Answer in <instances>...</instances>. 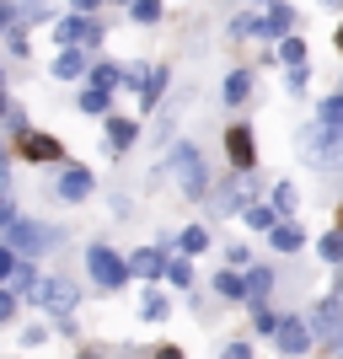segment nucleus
Listing matches in <instances>:
<instances>
[{"label":"nucleus","mask_w":343,"mask_h":359,"mask_svg":"<svg viewBox=\"0 0 343 359\" xmlns=\"http://www.w3.org/2000/svg\"><path fill=\"white\" fill-rule=\"evenodd\" d=\"M172 177L188 198H209V166L199 156V145H172Z\"/></svg>","instance_id":"nucleus-1"},{"label":"nucleus","mask_w":343,"mask_h":359,"mask_svg":"<svg viewBox=\"0 0 343 359\" xmlns=\"http://www.w3.org/2000/svg\"><path fill=\"white\" fill-rule=\"evenodd\" d=\"M6 247L22 252V257H38V252H54V247H60V231L43 225V220H11L6 225Z\"/></svg>","instance_id":"nucleus-2"},{"label":"nucleus","mask_w":343,"mask_h":359,"mask_svg":"<svg viewBox=\"0 0 343 359\" xmlns=\"http://www.w3.org/2000/svg\"><path fill=\"white\" fill-rule=\"evenodd\" d=\"M86 273H91L97 290H119L123 279H135V273H129V257H119L107 241H91L86 247Z\"/></svg>","instance_id":"nucleus-3"},{"label":"nucleus","mask_w":343,"mask_h":359,"mask_svg":"<svg viewBox=\"0 0 343 359\" xmlns=\"http://www.w3.org/2000/svg\"><path fill=\"white\" fill-rule=\"evenodd\" d=\"M75 300H81V285L65 279V273H48V279H38V290H32V306H38V311H54V316H70Z\"/></svg>","instance_id":"nucleus-4"},{"label":"nucleus","mask_w":343,"mask_h":359,"mask_svg":"<svg viewBox=\"0 0 343 359\" xmlns=\"http://www.w3.org/2000/svg\"><path fill=\"white\" fill-rule=\"evenodd\" d=\"M300 145H306V161H311V166H332V161H343V129L311 123V129L300 135Z\"/></svg>","instance_id":"nucleus-5"},{"label":"nucleus","mask_w":343,"mask_h":359,"mask_svg":"<svg viewBox=\"0 0 343 359\" xmlns=\"http://www.w3.org/2000/svg\"><path fill=\"white\" fill-rule=\"evenodd\" d=\"M225 156H231L236 172H253V166H257V140H253L247 123H231V129H225Z\"/></svg>","instance_id":"nucleus-6"},{"label":"nucleus","mask_w":343,"mask_h":359,"mask_svg":"<svg viewBox=\"0 0 343 359\" xmlns=\"http://www.w3.org/2000/svg\"><path fill=\"white\" fill-rule=\"evenodd\" d=\"M16 156L22 161H65V145L43 129H27V135H16Z\"/></svg>","instance_id":"nucleus-7"},{"label":"nucleus","mask_w":343,"mask_h":359,"mask_svg":"<svg viewBox=\"0 0 343 359\" xmlns=\"http://www.w3.org/2000/svg\"><path fill=\"white\" fill-rule=\"evenodd\" d=\"M274 344H279V354L295 359V354H306V348L316 344V327H311V322H300V316H284L279 332H274Z\"/></svg>","instance_id":"nucleus-8"},{"label":"nucleus","mask_w":343,"mask_h":359,"mask_svg":"<svg viewBox=\"0 0 343 359\" xmlns=\"http://www.w3.org/2000/svg\"><path fill=\"white\" fill-rule=\"evenodd\" d=\"M54 38H60L65 48H81V43H86V48H97V43H102V27H97L91 16H81V11H75V16H65L60 27H54Z\"/></svg>","instance_id":"nucleus-9"},{"label":"nucleus","mask_w":343,"mask_h":359,"mask_svg":"<svg viewBox=\"0 0 343 359\" xmlns=\"http://www.w3.org/2000/svg\"><path fill=\"white\" fill-rule=\"evenodd\" d=\"M91 188H97L91 166H65L60 182H54V198H65V204H81V198H91Z\"/></svg>","instance_id":"nucleus-10"},{"label":"nucleus","mask_w":343,"mask_h":359,"mask_svg":"<svg viewBox=\"0 0 343 359\" xmlns=\"http://www.w3.org/2000/svg\"><path fill=\"white\" fill-rule=\"evenodd\" d=\"M166 263H172V257H166L161 247H140V252H129V273H135V279H166Z\"/></svg>","instance_id":"nucleus-11"},{"label":"nucleus","mask_w":343,"mask_h":359,"mask_svg":"<svg viewBox=\"0 0 343 359\" xmlns=\"http://www.w3.org/2000/svg\"><path fill=\"white\" fill-rule=\"evenodd\" d=\"M220 97H225V102H231V107H241V102H247V97H253V65H236V70L225 75Z\"/></svg>","instance_id":"nucleus-12"},{"label":"nucleus","mask_w":343,"mask_h":359,"mask_svg":"<svg viewBox=\"0 0 343 359\" xmlns=\"http://www.w3.org/2000/svg\"><path fill=\"white\" fill-rule=\"evenodd\" d=\"M135 140H140V123L135 118H107V156H123Z\"/></svg>","instance_id":"nucleus-13"},{"label":"nucleus","mask_w":343,"mask_h":359,"mask_svg":"<svg viewBox=\"0 0 343 359\" xmlns=\"http://www.w3.org/2000/svg\"><path fill=\"white\" fill-rule=\"evenodd\" d=\"M290 27H295V11H290V6H284V0H274L269 6V16H263V38H290Z\"/></svg>","instance_id":"nucleus-14"},{"label":"nucleus","mask_w":343,"mask_h":359,"mask_svg":"<svg viewBox=\"0 0 343 359\" xmlns=\"http://www.w3.org/2000/svg\"><path fill=\"white\" fill-rule=\"evenodd\" d=\"M274 285H279V273H274L269 263L247 269V306H253V300H269V295H274Z\"/></svg>","instance_id":"nucleus-15"},{"label":"nucleus","mask_w":343,"mask_h":359,"mask_svg":"<svg viewBox=\"0 0 343 359\" xmlns=\"http://www.w3.org/2000/svg\"><path fill=\"white\" fill-rule=\"evenodd\" d=\"M81 75H91L86 54H81V48H60V60H54V81H81Z\"/></svg>","instance_id":"nucleus-16"},{"label":"nucleus","mask_w":343,"mask_h":359,"mask_svg":"<svg viewBox=\"0 0 343 359\" xmlns=\"http://www.w3.org/2000/svg\"><path fill=\"white\" fill-rule=\"evenodd\" d=\"M247 204H253V198H241V182H236V177L215 188V215H241Z\"/></svg>","instance_id":"nucleus-17"},{"label":"nucleus","mask_w":343,"mask_h":359,"mask_svg":"<svg viewBox=\"0 0 343 359\" xmlns=\"http://www.w3.org/2000/svg\"><path fill=\"white\" fill-rule=\"evenodd\" d=\"M269 241H274V252H300V247H306V231H300L295 220H279L269 231Z\"/></svg>","instance_id":"nucleus-18"},{"label":"nucleus","mask_w":343,"mask_h":359,"mask_svg":"<svg viewBox=\"0 0 343 359\" xmlns=\"http://www.w3.org/2000/svg\"><path fill=\"white\" fill-rule=\"evenodd\" d=\"M215 295H220V300H247V273L220 269V273H215Z\"/></svg>","instance_id":"nucleus-19"},{"label":"nucleus","mask_w":343,"mask_h":359,"mask_svg":"<svg viewBox=\"0 0 343 359\" xmlns=\"http://www.w3.org/2000/svg\"><path fill=\"white\" fill-rule=\"evenodd\" d=\"M279 322H284V316L274 311L269 300H253V332H257V338H274V332H279Z\"/></svg>","instance_id":"nucleus-20"},{"label":"nucleus","mask_w":343,"mask_h":359,"mask_svg":"<svg viewBox=\"0 0 343 359\" xmlns=\"http://www.w3.org/2000/svg\"><path fill=\"white\" fill-rule=\"evenodd\" d=\"M209 247V231L204 225H188V231H177V257H199Z\"/></svg>","instance_id":"nucleus-21"},{"label":"nucleus","mask_w":343,"mask_h":359,"mask_svg":"<svg viewBox=\"0 0 343 359\" xmlns=\"http://www.w3.org/2000/svg\"><path fill=\"white\" fill-rule=\"evenodd\" d=\"M241 220L253 225V231H274V225H279V210H274V204H247V210H241Z\"/></svg>","instance_id":"nucleus-22"},{"label":"nucleus","mask_w":343,"mask_h":359,"mask_svg":"<svg viewBox=\"0 0 343 359\" xmlns=\"http://www.w3.org/2000/svg\"><path fill=\"white\" fill-rule=\"evenodd\" d=\"M91 86H97V91L123 86V70H119V65H107V60H97V65H91Z\"/></svg>","instance_id":"nucleus-23"},{"label":"nucleus","mask_w":343,"mask_h":359,"mask_svg":"<svg viewBox=\"0 0 343 359\" xmlns=\"http://www.w3.org/2000/svg\"><path fill=\"white\" fill-rule=\"evenodd\" d=\"M161 86H166V65H156V70H145V86H140V102H145V107H156V97H161Z\"/></svg>","instance_id":"nucleus-24"},{"label":"nucleus","mask_w":343,"mask_h":359,"mask_svg":"<svg viewBox=\"0 0 343 359\" xmlns=\"http://www.w3.org/2000/svg\"><path fill=\"white\" fill-rule=\"evenodd\" d=\"M316 252H322V263H332V269H343V231H332V236L316 241Z\"/></svg>","instance_id":"nucleus-25"},{"label":"nucleus","mask_w":343,"mask_h":359,"mask_svg":"<svg viewBox=\"0 0 343 359\" xmlns=\"http://www.w3.org/2000/svg\"><path fill=\"white\" fill-rule=\"evenodd\" d=\"M166 279H172V290H188L194 285V263H188V257H172V263H166Z\"/></svg>","instance_id":"nucleus-26"},{"label":"nucleus","mask_w":343,"mask_h":359,"mask_svg":"<svg viewBox=\"0 0 343 359\" xmlns=\"http://www.w3.org/2000/svg\"><path fill=\"white\" fill-rule=\"evenodd\" d=\"M129 22H140V27L161 22V0H135V6H129Z\"/></svg>","instance_id":"nucleus-27"},{"label":"nucleus","mask_w":343,"mask_h":359,"mask_svg":"<svg viewBox=\"0 0 343 359\" xmlns=\"http://www.w3.org/2000/svg\"><path fill=\"white\" fill-rule=\"evenodd\" d=\"M166 311H172V306H166V295H161V290H150V295H145V306H140V316H145V322H166Z\"/></svg>","instance_id":"nucleus-28"},{"label":"nucleus","mask_w":343,"mask_h":359,"mask_svg":"<svg viewBox=\"0 0 343 359\" xmlns=\"http://www.w3.org/2000/svg\"><path fill=\"white\" fill-rule=\"evenodd\" d=\"M279 60L290 65V70H300V65H306V43H300V38H284V43H279Z\"/></svg>","instance_id":"nucleus-29"},{"label":"nucleus","mask_w":343,"mask_h":359,"mask_svg":"<svg viewBox=\"0 0 343 359\" xmlns=\"http://www.w3.org/2000/svg\"><path fill=\"white\" fill-rule=\"evenodd\" d=\"M81 113H107V91L86 86V91H81Z\"/></svg>","instance_id":"nucleus-30"},{"label":"nucleus","mask_w":343,"mask_h":359,"mask_svg":"<svg viewBox=\"0 0 343 359\" xmlns=\"http://www.w3.org/2000/svg\"><path fill=\"white\" fill-rule=\"evenodd\" d=\"M274 210H279V215L295 210V188H290V182H279V188H274Z\"/></svg>","instance_id":"nucleus-31"},{"label":"nucleus","mask_w":343,"mask_h":359,"mask_svg":"<svg viewBox=\"0 0 343 359\" xmlns=\"http://www.w3.org/2000/svg\"><path fill=\"white\" fill-rule=\"evenodd\" d=\"M16 306H22V295H16V290H0V322H11Z\"/></svg>","instance_id":"nucleus-32"},{"label":"nucleus","mask_w":343,"mask_h":359,"mask_svg":"<svg viewBox=\"0 0 343 359\" xmlns=\"http://www.w3.org/2000/svg\"><path fill=\"white\" fill-rule=\"evenodd\" d=\"M220 359H253V344H241V338H236V344L220 348Z\"/></svg>","instance_id":"nucleus-33"},{"label":"nucleus","mask_w":343,"mask_h":359,"mask_svg":"<svg viewBox=\"0 0 343 359\" xmlns=\"http://www.w3.org/2000/svg\"><path fill=\"white\" fill-rule=\"evenodd\" d=\"M306 81H311V70H306V65H300V70H290V75H284V86H290V91H306Z\"/></svg>","instance_id":"nucleus-34"},{"label":"nucleus","mask_w":343,"mask_h":359,"mask_svg":"<svg viewBox=\"0 0 343 359\" xmlns=\"http://www.w3.org/2000/svg\"><path fill=\"white\" fill-rule=\"evenodd\" d=\"M156 359H182V348H177V344H166V348H156Z\"/></svg>","instance_id":"nucleus-35"},{"label":"nucleus","mask_w":343,"mask_h":359,"mask_svg":"<svg viewBox=\"0 0 343 359\" xmlns=\"http://www.w3.org/2000/svg\"><path fill=\"white\" fill-rule=\"evenodd\" d=\"M97 6H102V0H75V11H81V16H91Z\"/></svg>","instance_id":"nucleus-36"},{"label":"nucleus","mask_w":343,"mask_h":359,"mask_svg":"<svg viewBox=\"0 0 343 359\" xmlns=\"http://www.w3.org/2000/svg\"><path fill=\"white\" fill-rule=\"evenodd\" d=\"M332 295H338V300H343V269H338V285H332Z\"/></svg>","instance_id":"nucleus-37"},{"label":"nucleus","mask_w":343,"mask_h":359,"mask_svg":"<svg viewBox=\"0 0 343 359\" xmlns=\"http://www.w3.org/2000/svg\"><path fill=\"white\" fill-rule=\"evenodd\" d=\"M332 43H338V54H343V27H338V32H332Z\"/></svg>","instance_id":"nucleus-38"},{"label":"nucleus","mask_w":343,"mask_h":359,"mask_svg":"<svg viewBox=\"0 0 343 359\" xmlns=\"http://www.w3.org/2000/svg\"><path fill=\"white\" fill-rule=\"evenodd\" d=\"M338 231H343V204H338Z\"/></svg>","instance_id":"nucleus-39"},{"label":"nucleus","mask_w":343,"mask_h":359,"mask_svg":"<svg viewBox=\"0 0 343 359\" xmlns=\"http://www.w3.org/2000/svg\"><path fill=\"white\" fill-rule=\"evenodd\" d=\"M322 6H338V0H322Z\"/></svg>","instance_id":"nucleus-40"},{"label":"nucleus","mask_w":343,"mask_h":359,"mask_svg":"<svg viewBox=\"0 0 343 359\" xmlns=\"http://www.w3.org/2000/svg\"><path fill=\"white\" fill-rule=\"evenodd\" d=\"M123 6H135V0H123Z\"/></svg>","instance_id":"nucleus-41"}]
</instances>
